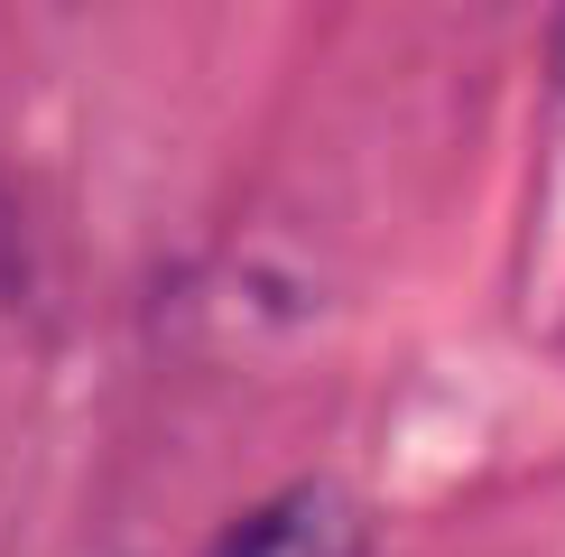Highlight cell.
I'll return each mask as SVG.
<instances>
[{"instance_id":"cell-1","label":"cell","mask_w":565,"mask_h":557,"mask_svg":"<svg viewBox=\"0 0 565 557\" xmlns=\"http://www.w3.org/2000/svg\"><path fill=\"white\" fill-rule=\"evenodd\" d=\"M352 548H362V521L334 483H288L278 502H260L214 539V557H352Z\"/></svg>"}]
</instances>
